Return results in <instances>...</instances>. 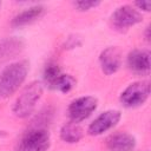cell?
<instances>
[{
  "label": "cell",
  "instance_id": "1",
  "mask_svg": "<svg viewBox=\"0 0 151 151\" xmlns=\"http://www.w3.org/2000/svg\"><path fill=\"white\" fill-rule=\"evenodd\" d=\"M29 71L26 60L9 64L0 72V99H6L15 93L25 83Z\"/></svg>",
  "mask_w": 151,
  "mask_h": 151
},
{
  "label": "cell",
  "instance_id": "2",
  "mask_svg": "<svg viewBox=\"0 0 151 151\" xmlns=\"http://www.w3.org/2000/svg\"><path fill=\"white\" fill-rule=\"evenodd\" d=\"M44 93L42 84L39 81L29 83L18 96L13 105V113L18 118H27L34 111L37 103Z\"/></svg>",
  "mask_w": 151,
  "mask_h": 151
},
{
  "label": "cell",
  "instance_id": "3",
  "mask_svg": "<svg viewBox=\"0 0 151 151\" xmlns=\"http://www.w3.org/2000/svg\"><path fill=\"white\" fill-rule=\"evenodd\" d=\"M50 145V132L46 129L35 127L22 136L18 145V151H47Z\"/></svg>",
  "mask_w": 151,
  "mask_h": 151
},
{
  "label": "cell",
  "instance_id": "4",
  "mask_svg": "<svg viewBox=\"0 0 151 151\" xmlns=\"http://www.w3.org/2000/svg\"><path fill=\"white\" fill-rule=\"evenodd\" d=\"M142 20H143L142 13L134 6L131 5L119 6L111 15L112 27L119 32L127 31L129 28L142 22Z\"/></svg>",
  "mask_w": 151,
  "mask_h": 151
},
{
  "label": "cell",
  "instance_id": "5",
  "mask_svg": "<svg viewBox=\"0 0 151 151\" xmlns=\"http://www.w3.org/2000/svg\"><path fill=\"white\" fill-rule=\"evenodd\" d=\"M150 96V83L147 80L134 81L130 84L119 97L122 105L125 107H137L143 105Z\"/></svg>",
  "mask_w": 151,
  "mask_h": 151
},
{
  "label": "cell",
  "instance_id": "6",
  "mask_svg": "<svg viewBox=\"0 0 151 151\" xmlns=\"http://www.w3.org/2000/svg\"><path fill=\"white\" fill-rule=\"evenodd\" d=\"M97 106H98V100L92 96H84L73 99L67 109L70 122L79 124L80 122L87 119L97 110Z\"/></svg>",
  "mask_w": 151,
  "mask_h": 151
},
{
  "label": "cell",
  "instance_id": "7",
  "mask_svg": "<svg viewBox=\"0 0 151 151\" xmlns=\"http://www.w3.org/2000/svg\"><path fill=\"white\" fill-rule=\"evenodd\" d=\"M122 119V112L119 110H106L101 112L87 127L90 136H100L104 132L113 129Z\"/></svg>",
  "mask_w": 151,
  "mask_h": 151
},
{
  "label": "cell",
  "instance_id": "8",
  "mask_svg": "<svg viewBox=\"0 0 151 151\" xmlns=\"http://www.w3.org/2000/svg\"><path fill=\"white\" fill-rule=\"evenodd\" d=\"M99 64L101 71L110 76L116 73L122 66V53L118 47L110 46L101 51L99 55Z\"/></svg>",
  "mask_w": 151,
  "mask_h": 151
},
{
  "label": "cell",
  "instance_id": "9",
  "mask_svg": "<svg viewBox=\"0 0 151 151\" xmlns=\"http://www.w3.org/2000/svg\"><path fill=\"white\" fill-rule=\"evenodd\" d=\"M129 68L137 74H149L150 72V53L144 50H133L127 55Z\"/></svg>",
  "mask_w": 151,
  "mask_h": 151
},
{
  "label": "cell",
  "instance_id": "10",
  "mask_svg": "<svg viewBox=\"0 0 151 151\" xmlns=\"http://www.w3.org/2000/svg\"><path fill=\"white\" fill-rule=\"evenodd\" d=\"M109 151H132L136 147V138L127 132L112 133L106 139Z\"/></svg>",
  "mask_w": 151,
  "mask_h": 151
},
{
  "label": "cell",
  "instance_id": "11",
  "mask_svg": "<svg viewBox=\"0 0 151 151\" xmlns=\"http://www.w3.org/2000/svg\"><path fill=\"white\" fill-rule=\"evenodd\" d=\"M25 47V42L17 37L5 38L0 40V63L7 61L18 54L21 53V51Z\"/></svg>",
  "mask_w": 151,
  "mask_h": 151
},
{
  "label": "cell",
  "instance_id": "12",
  "mask_svg": "<svg viewBox=\"0 0 151 151\" xmlns=\"http://www.w3.org/2000/svg\"><path fill=\"white\" fill-rule=\"evenodd\" d=\"M45 7L41 5H35L32 6L29 8H26L25 11L20 12L19 14H17L13 19H12V26L13 27H22V26H27L34 21H37L38 19H40L44 14H45Z\"/></svg>",
  "mask_w": 151,
  "mask_h": 151
},
{
  "label": "cell",
  "instance_id": "13",
  "mask_svg": "<svg viewBox=\"0 0 151 151\" xmlns=\"http://www.w3.org/2000/svg\"><path fill=\"white\" fill-rule=\"evenodd\" d=\"M63 74L64 73L61 72V68L59 67L58 64H55V63H48L45 66L44 73H42L44 84L48 88H51V90H57Z\"/></svg>",
  "mask_w": 151,
  "mask_h": 151
},
{
  "label": "cell",
  "instance_id": "14",
  "mask_svg": "<svg viewBox=\"0 0 151 151\" xmlns=\"http://www.w3.org/2000/svg\"><path fill=\"white\" fill-rule=\"evenodd\" d=\"M84 136V130L78 123L68 122L64 124L60 129V138L68 144L78 143Z\"/></svg>",
  "mask_w": 151,
  "mask_h": 151
},
{
  "label": "cell",
  "instance_id": "15",
  "mask_svg": "<svg viewBox=\"0 0 151 151\" xmlns=\"http://www.w3.org/2000/svg\"><path fill=\"white\" fill-rule=\"evenodd\" d=\"M76 79L71 76V74H63L60 81H59V85H58V91L63 92V93H67L70 91H72L76 86Z\"/></svg>",
  "mask_w": 151,
  "mask_h": 151
},
{
  "label": "cell",
  "instance_id": "16",
  "mask_svg": "<svg viewBox=\"0 0 151 151\" xmlns=\"http://www.w3.org/2000/svg\"><path fill=\"white\" fill-rule=\"evenodd\" d=\"M73 5H74V7L78 9V11H81V12H84V11H90V9H92V8H96V7H98L99 5H100V1H84V0H81V1H76V2H73Z\"/></svg>",
  "mask_w": 151,
  "mask_h": 151
},
{
  "label": "cell",
  "instance_id": "17",
  "mask_svg": "<svg viewBox=\"0 0 151 151\" xmlns=\"http://www.w3.org/2000/svg\"><path fill=\"white\" fill-rule=\"evenodd\" d=\"M134 7L139 11H144V12H150L151 8V2L150 1H137L134 2Z\"/></svg>",
  "mask_w": 151,
  "mask_h": 151
},
{
  "label": "cell",
  "instance_id": "18",
  "mask_svg": "<svg viewBox=\"0 0 151 151\" xmlns=\"http://www.w3.org/2000/svg\"><path fill=\"white\" fill-rule=\"evenodd\" d=\"M149 32H150V27L147 26V27H146V40H150V34H149Z\"/></svg>",
  "mask_w": 151,
  "mask_h": 151
},
{
  "label": "cell",
  "instance_id": "19",
  "mask_svg": "<svg viewBox=\"0 0 151 151\" xmlns=\"http://www.w3.org/2000/svg\"><path fill=\"white\" fill-rule=\"evenodd\" d=\"M0 7H1V2H0Z\"/></svg>",
  "mask_w": 151,
  "mask_h": 151
}]
</instances>
